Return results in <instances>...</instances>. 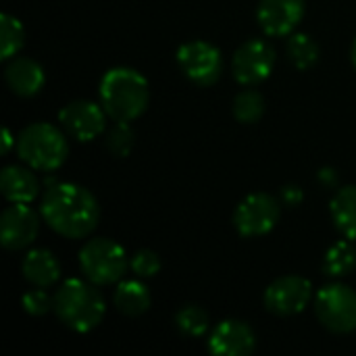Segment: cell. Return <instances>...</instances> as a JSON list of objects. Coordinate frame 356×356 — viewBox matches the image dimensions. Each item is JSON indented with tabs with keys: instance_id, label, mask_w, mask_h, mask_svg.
I'll list each match as a JSON object with an SVG mask.
<instances>
[{
	"instance_id": "cell-3",
	"label": "cell",
	"mask_w": 356,
	"mask_h": 356,
	"mask_svg": "<svg viewBox=\"0 0 356 356\" xmlns=\"http://www.w3.org/2000/svg\"><path fill=\"white\" fill-rule=\"evenodd\" d=\"M94 286L81 280H67L52 298V311L60 323L77 334L92 332L104 319V298Z\"/></svg>"
},
{
	"instance_id": "cell-23",
	"label": "cell",
	"mask_w": 356,
	"mask_h": 356,
	"mask_svg": "<svg viewBox=\"0 0 356 356\" xmlns=\"http://www.w3.org/2000/svg\"><path fill=\"white\" fill-rule=\"evenodd\" d=\"M265 113V98L257 90H244L234 100V115L240 123H257Z\"/></svg>"
},
{
	"instance_id": "cell-18",
	"label": "cell",
	"mask_w": 356,
	"mask_h": 356,
	"mask_svg": "<svg viewBox=\"0 0 356 356\" xmlns=\"http://www.w3.org/2000/svg\"><path fill=\"white\" fill-rule=\"evenodd\" d=\"M332 219L346 240H356V186H346L330 202Z\"/></svg>"
},
{
	"instance_id": "cell-17",
	"label": "cell",
	"mask_w": 356,
	"mask_h": 356,
	"mask_svg": "<svg viewBox=\"0 0 356 356\" xmlns=\"http://www.w3.org/2000/svg\"><path fill=\"white\" fill-rule=\"evenodd\" d=\"M21 271H23L25 280L38 288H48V286L56 284L60 277V265H58L56 257L44 248L29 250L23 259Z\"/></svg>"
},
{
	"instance_id": "cell-19",
	"label": "cell",
	"mask_w": 356,
	"mask_h": 356,
	"mask_svg": "<svg viewBox=\"0 0 356 356\" xmlns=\"http://www.w3.org/2000/svg\"><path fill=\"white\" fill-rule=\"evenodd\" d=\"M113 300L121 313H125L129 317H138L150 309L152 296H150V290L146 288V284H142L138 280H129V282H121L117 286Z\"/></svg>"
},
{
	"instance_id": "cell-5",
	"label": "cell",
	"mask_w": 356,
	"mask_h": 356,
	"mask_svg": "<svg viewBox=\"0 0 356 356\" xmlns=\"http://www.w3.org/2000/svg\"><path fill=\"white\" fill-rule=\"evenodd\" d=\"M79 267L83 275L96 286H111L119 282L129 269L123 246L108 238H94L79 250Z\"/></svg>"
},
{
	"instance_id": "cell-6",
	"label": "cell",
	"mask_w": 356,
	"mask_h": 356,
	"mask_svg": "<svg viewBox=\"0 0 356 356\" xmlns=\"http://www.w3.org/2000/svg\"><path fill=\"white\" fill-rule=\"evenodd\" d=\"M315 313L323 327L334 334L356 330V292L346 284H330L315 298Z\"/></svg>"
},
{
	"instance_id": "cell-4",
	"label": "cell",
	"mask_w": 356,
	"mask_h": 356,
	"mask_svg": "<svg viewBox=\"0 0 356 356\" xmlns=\"http://www.w3.org/2000/svg\"><path fill=\"white\" fill-rule=\"evenodd\" d=\"M17 152L35 171H56L69 154L65 134L50 123H31L17 138Z\"/></svg>"
},
{
	"instance_id": "cell-25",
	"label": "cell",
	"mask_w": 356,
	"mask_h": 356,
	"mask_svg": "<svg viewBox=\"0 0 356 356\" xmlns=\"http://www.w3.org/2000/svg\"><path fill=\"white\" fill-rule=\"evenodd\" d=\"M134 129L129 127V123L125 121H117L115 127L108 131V138H106V148L111 150L113 156H127L134 148Z\"/></svg>"
},
{
	"instance_id": "cell-28",
	"label": "cell",
	"mask_w": 356,
	"mask_h": 356,
	"mask_svg": "<svg viewBox=\"0 0 356 356\" xmlns=\"http://www.w3.org/2000/svg\"><path fill=\"white\" fill-rule=\"evenodd\" d=\"M282 198L288 207H296L302 202V190L298 186H286L282 188Z\"/></svg>"
},
{
	"instance_id": "cell-16",
	"label": "cell",
	"mask_w": 356,
	"mask_h": 356,
	"mask_svg": "<svg viewBox=\"0 0 356 356\" xmlns=\"http://www.w3.org/2000/svg\"><path fill=\"white\" fill-rule=\"evenodd\" d=\"M0 190L8 202L29 204L40 192V181L31 169L10 165V167H4L0 173Z\"/></svg>"
},
{
	"instance_id": "cell-22",
	"label": "cell",
	"mask_w": 356,
	"mask_h": 356,
	"mask_svg": "<svg viewBox=\"0 0 356 356\" xmlns=\"http://www.w3.org/2000/svg\"><path fill=\"white\" fill-rule=\"evenodd\" d=\"M25 44V29L21 21L8 13L0 15V56L4 60L13 58Z\"/></svg>"
},
{
	"instance_id": "cell-15",
	"label": "cell",
	"mask_w": 356,
	"mask_h": 356,
	"mask_svg": "<svg viewBox=\"0 0 356 356\" xmlns=\"http://www.w3.org/2000/svg\"><path fill=\"white\" fill-rule=\"evenodd\" d=\"M6 83L8 88L17 94V96H35L42 88H44V69L33 60V58H25V56H17L8 63L6 71H4Z\"/></svg>"
},
{
	"instance_id": "cell-14",
	"label": "cell",
	"mask_w": 356,
	"mask_h": 356,
	"mask_svg": "<svg viewBox=\"0 0 356 356\" xmlns=\"http://www.w3.org/2000/svg\"><path fill=\"white\" fill-rule=\"evenodd\" d=\"M254 346L257 336L252 327L236 319L221 321L209 338V350L215 356H248L254 353Z\"/></svg>"
},
{
	"instance_id": "cell-27",
	"label": "cell",
	"mask_w": 356,
	"mask_h": 356,
	"mask_svg": "<svg viewBox=\"0 0 356 356\" xmlns=\"http://www.w3.org/2000/svg\"><path fill=\"white\" fill-rule=\"evenodd\" d=\"M23 309L27 315H33V317H40L44 313H48L52 309V298L48 296V292L44 288H38L35 290H29L23 294Z\"/></svg>"
},
{
	"instance_id": "cell-2",
	"label": "cell",
	"mask_w": 356,
	"mask_h": 356,
	"mask_svg": "<svg viewBox=\"0 0 356 356\" xmlns=\"http://www.w3.org/2000/svg\"><path fill=\"white\" fill-rule=\"evenodd\" d=\"M100 104L115 121L138 119L150 100L148 81L142 73L129 67H113L100 79Z\"/></svg>"
},
{
	"instance_id": "cell-30",
	"label": "cell",
	"mask_w": 356,
	"mask_h": 356,
	"mask_svg": "<svg viewBox=\"0 0 356 356\" xmlns=\"http://www.w3.org/2000/svg\"><path fill=\"white\" fill-rule=\"evenodd\" d=\"M319 177H321L327 186L336 184V171H332V169H325L323 173H319Z\"/></svg>"
},
{
	"instance_id": "cell-10",
	"label": "cell",
	"mask_w": 356,
	"mask_h": 356,
	"mask_svg": "<svg viewBox=\"0 0 356 356\" xmlns=\"http://www.w3.org/2000/svg\"><path fill=\"white\" fill-rule=\"evenodd\" d=\"M313 298V286L300 275H284L265 290V307L273 315L292 317L302 313Z\"/></svg>"
},
{
	"instance_id": "cell-20",
	"label": "cell",
	"mask_w": 356,
	"mask_h": 356,
	"mask_svg": "<svg viewBox=\"0 0 356 356\" xmlns=\"http://www.w3.org/2000/svg\"><path fill=\"white\" fill-rule=\"evenodd\" d=\"M356 269V248L353 240L336 242L323 259V271L330 277H346Z\"/></svg>"
},
{
	"instance_id": "cell-24",
	"label": "cell",
	"mask_w": 356,
	"mask_h": 356,
	"mask_svg": "<svg viewBox=\"0 0 356 356\" xmlns=\"http://www.w3.org/2000/svg\"><path fill=\"white\" fill-rule=\"evenodd\" d=\"M175 325L184 336L198 338V336L207 334V330H209V315L198 305H188L177 313Z\"/></svg>"
},
{
	"instance_id": "cell-7",
	"label": "cell",
	"mask_w": 356,
	"mask_h": 356,
	"mask_svg": "<svg viewBox=\"0 0 356 356\" xmlns=\"http://www.w3.org/2000/svg\"><path fill=\"white\" fill-rule=\"evenodd\" d=\"M280 215H282L280 202L269 194L257 192L246 196L238 204L234 215V225L244 238H261L277 225Z\"/></svg>"
},
{
	"instance_id": "cell-11",
	"label": "cell",
	"mask_w": 356,
	"mask_h": 356,
	"mask_svg": "<svg viewBox=\"0 0 356 356\" xmlns=\"http://www.w3.org/2000/svg\"><path fill=\"white\" fill-rule=\"evenodd\" d=\"M40 232V219L27 204L10 202L0 215V242L6 250H23L33 244Z\"/></svg>"
},
{
	"instance_id": "cell-1",
	"label": "cell",
	"mask_w": 356,
	"mask_h": 356,
	"mask_svg": "<svg viewBox=\"0 0 356 356\" xmlns=\"http://www.w3.org/2000/svg\"><path fill=\"white\" fill-rule=\"evenodd\" d=\"M42 219L65 238L90 236L100 219V207L90 190L77 184L48 186L40 204Z\"/></svg>"
},
{
	"instance_id": "cell-13",
	"label": "cell",
	"mask_w": 356,
	"mask_h": 356,
	"mask_svg": "<svg viewBox=\"0 0 356 356\" xmlns=\"http://www.w3.org/2000/svg\"><path fill=\"white\" fill-rule=\"evenodd\" d=\"M305 0H261L257 19L267 35L282 38L296 29L305 17Z\"/></svg>"
},
{
	"instance_id": "cell-29",
	"label": "cell",
	"mask_w": 356,
	"mask_h": 356,
	"mask_svg": "<svg viewBox=\"0 0 356 356\" xmlns=\"http://www.w3.org/2000/svg\"><path fill=\"white\" fill-rule=\"evenodd\" d=\"M10 146H13V136H10V131H8V127H4V129H2V152L8 154V152H10Z\"/></svg>"
},
{
	"instance_id": "cell-31",
	"label": "cell",
	"mask_w": 356,
	"mask_h": 356,
	"mask_svg": "<svg viewBox=\"0 0 356 356\" xmlns=\"http://www.w3.org/2000/svg\"><path fill=\"white\" fill-rule=\"evenodd\" d=\"M350 58H353V65L356 67V40L355 44H353V48H350Z\"/></svg>"
},
{
	"instance_id": "cell-12",
	"label": "cell",
	"mask_w": 356,
	"mask_h": 356,
	"mask_svg": "<svg viewBox=\"0 0 356 356\" xmlns=\"http://www.w3.org/2000/svg\"><path fill=\"white\" fill-rule=\"evenodd\" d=\"M58 121L73 140L92 142L104 129L106 111L92 100H73L63 106V111L58 113Z\"/></svg>"
},
{
	"instance_id": "cell-26",
	"label": "cell",
	"mask_w": 356,
	"mask_h": 356,
	"mask_svg": "<svg viewBox=\"0 0 356 356\" xmlns=\"http://www.w3.org/2000/svg\"><path fill=\"white\" fill-rule=\"evenodd\" d=\"M129 267L138 277H154L161 271V259L154 250H138Z\"/></svg>"
},
{
	"instance_id": "cell-9",
	"label": "cell",
	"mask_w": 356,
	"mask_h": 356,
	"mask_svg": "<svg viewBox=\"0 0 356 356\" xmlns=\"http://www.w3.org/2000/svg\"><path fill=\"white\" fill-rule=\"evenodd\" d=\"M275 67V50L269 42L265 40H248L244 42L232 60L234 77L242 86H257L265 81Z\"/></svg>"
},
{
	"instance_id": "cell-8",
	"label": "cell",
	"mask_w": 356,
	"mask_h": 356,
	"mask_svg": "<svg viewBox=\"0 0 356 356\" xmlns=\"http://www.w3.org/2000/svg\"><path fill=\"white\" fill-rule=\"evenodd\" d=\"M177 65L184 71L188 79H192L198 86H213L221 77L223 58L217 46L194 40L177 50Z\"/></svg>"
},
{
	"instance_id": "cell-21",
	"label": "cell",
	"mask_w": 356,
	"mask_h": 356,
	"mask_svg": "<svg viewBox=\"0 0 356 356\" xmlns=\"http://www.w3.org/2000/svg\"><path fill=\"white\" fill-rule=\"evenodd\" d=\"M286 50H288V58L292 60V65L300 71L311 69L319 60V46L309 33H294L288 40Z\"/></svg>"
}]
</instances>
